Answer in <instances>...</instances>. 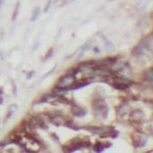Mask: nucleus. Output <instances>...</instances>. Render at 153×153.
I'll return each mask as SVG.
<instances>
[{
    "mask_svg": "<svg viewBox=\"0 0 153 153\" xmlns=\"http://www.w3.org/2000/svg\"><path fill=\"white\" fill-rule=\"evenodd\" d=\"M51 0H49V1L47 2V4H46V6H45V7H44V13H47L49 11V9L51 7Z\"/></svg>",
    "mask_w": 153,
    "mask_h": 153,
    "instance_id": "20",
    "label": "nucleus"
},
{
    "mask_svg": "<svg viewBox=\"0 0 153 153\" xmlns=\"http://www.w3.org/2000/svg\"><path fill=\"white\" fill-rule=\"evenodd\" d=\"M63 125H64V126H66L67 128H71V129H74V130H76V131L77 130H80L81 128H82V127H79V126H76V125H74L73 121L65 122V123H63Z\"/></svg>",
    "mask_w": 153,
    "mask_h": 153,
    "instance_id": "10",
    "label": "nucleus"
},
{
    "mask_svg": "<svg viewBox=\"0 0 153 153\" xmlns=\"http://www.w3.org/2000/svg\"><path fill=\"white\" fill-rule=\"evenodd\" d=\"M51 137L53 138L55 141H57L58 143H60V138H59V137H58V135L56 133H51Z\"/></svg>",
    "mask_w": 153,
    "mask_h": 153,
    "instance_id": "19",
    "label": "nucleus"
},
{
    "mask_svg": "<svg viewBox=\"0 0 153 153\" xmlns=\"http://www.w3.org/2000/svg\"><path fill=\"white\" fill-rule=\"evenodd\" d=\"M34 74H35V72H34V71H31V72H30V73H27V79L30 80Z\"/></svg>",
    "mask_w": 153,
    "mask_h": 153,
    "instance_id": "22",
    "label": "nucleus"
},
{
    "mask_svg": "<svg viewBox=\"0 0 153 153\" xmlns=\"http://www.w3.org/2000/svg\"><path fill=\"white\" fill-rule=\"evenodd\" d=\"M94 150L97 153H99V152H103L105 150V146L103 143H99V142H97L94 146Z\"/></svg>",
    "mask_w": 153,
    "mask_h": 153,
    "instance_id": "11",
    "label": "nucleus"
},
{
    "mask_svg": "<svg viewBox=\"0 0 153 153\" xmlns=\"http://www.w3.org/2000/svg\"><path fill=\"white\" fill-rule=\"evenodd\" d=\"M19 5L20 3L18 2L17 5H16V7H15V11H14V15H13V20H15L17 16H18V13H19Z\"/></svg>",
    "mask_w": 153,
    "mask_h": 153,
    "instance_id": "17",
    "label": "nucleus"
},
{
    "mask_svg": "<svg viewBox=\"0 0 153 153\" xmlns=\"http://www.w3.org/2000/svg\"><path fill=\"white\" fill-rule=\"evenodd\" d=\"M143 118H144V113L142 110L137 109V110L133 111V112H131V114H130V119L133 122L142 123Z\"/></svg>",
    "mask_w": 153,
    "mask_h": 153,
    "instance_id": "5",
    "label": "nucleus"
},
{
    "mask_svg": "<svg viewBox=\"0 0 153 153\" xmlns=\"http://www.w3.org/2000/svg\"><path fill=\"white\" fill-rule=\"evenodd\" d=\"M56 67H57V65H54V66H53V68H52V69H51V72H50V73H48V74H46L44 75V78H45V77H47L48 75L51 74L53 73V71L55 70V69H56Z\"/></svg>",
    "mask_w": 153,
    "mask_h": 153,
    "instance_id": "23",
    "label": "nucleus"
},
{
    "mask_svg": "<svg viewBox=\"0 0 153 153\" xmlns=\"http://www.w3.org/2000/svg\"><path fill=\"white\" fill-rule=\"evenodd\" d=\"M94 113L96 117L101 118H106L108 114V105L102 98H95L92 102Z\"/></svg>",
    "mask_w": 153,
    "mask_h": 153,
    "instance_id": "1",
    "label": "nucleus"
},
{
    "mask_svg": "<svg viewBox=\"0 0 153 153\" xmlns=\"http://www.w3.org/2000/svg\"><path fill=\"white\" fill-rule=\"evenodd\" d=\"M71 112L74 116L75 117H85L87 113L86 109L82 108L81 106H77V105H74L72 108H71Z\"/></svg>",
    "mask_w": 153,
    "mask_h": 153,
    "instance_id": "6",
    "label": "nucleus"
},
{
    "mask_svg": "<svg viewBox=\"0 0 153 153\" xmlns=\"http://www.w3.org/2000/svg\"><path fill=\"white\" fill-rule=\"evenodd\" d=\"M53 52H54V50H53V48H51V49L48 51V52L46 53V55H45V57H44V61H47V60L51 59V58L52 57V55H53Z\"/></svg>",
    "mask_w": 153,
    "mask_h": 153,
    "instance_id": "15",
    "label": "nucleus"
},
{
    "mask_svg": "<svg viewBox=\"0 0 153 153\" xmlns=\"http://www.w3.org/2000/svg\"><path fill=\"white\" fill-rule=\"evenodd\" d=\"M90 85V82L89 81H82V82H78L76 83H74L72 86H70L71 90H76V89H81L82 87H85L87 85Z\"/></svg>",
    "mask_w": 153,
    "mask_h": 153,
    "instance_id": "9",
    "label": "nucleus"
},
{
    "mask_svg": "<svg viewBox=\"0 0 153 153\" xmlns=\"http://www.w3.org/2000/svg\"><path fill=\"white\" fill-rule=\"evenodd\" d=\"M113 86L117 89V90H126L128 88V85H122V83H119V82H114L113 83Z\"/></svg>",
    "mask_w": 153,
    "mask_h": 153,
    "instance_id": "14",
    "label": "nucleus"
},
{
    "mask_svg": "<svg viewBox=\"0 0 153 153\" xmlns=\"http://www.w3.org/2000/svg\"><path fill=\"white\" fill-rule=\"evenodd\" d=\"M144 75H145V80H147L149 82H152V80H153V72H152V70H148L145 73Z\"/></svg>",
    "mask_w": 153,
    "mask_h": 153,
    "instance_id": "13",
    "label": "nucleus"
},
{
    "mask_svg": "<svg viewBox=\"0 0 153 153\" xmlns=\"http://www.w3.org/2000/svg\"><path fill=\"white\" fill-rule=\"evenodd\" d=\"M104 146H105V149H106V148H107V149H109L111 146H112V143H111V142H106V143H105V145H104Z\"/></svg>",
    "mask_w": 153,
    "mask_h": 153,
    "instance_id": "25",
    "label": "nucleus"
},
{
    "mask_svg": "<svg viewBox=\"0 0 153 153\" xmlns=\"http://www.w3.org/2000/svg\"><path fill=\"white\" fill-rule=\"evenodd\" d=\"M76 1V0H62V5H68V4H71L73 2Z\"/></svg>",
    "mask_w": 153,
    "mask_h": 153,
    "instance_id": "21",
    "label": "nucleus"
},
{
    "mask_svg": "<svg viewBox=\"0 0 153 153\" xmlns=\"http://www.w3.org/2000/svg\"><path fill=\"white\" fill-rule=\"evenodd\" d=\"M75 82H76L75 76L66 74V75L60 78L56 86L59 88H62L64 91H68V90H70V86H72L74 83H75Z\"/></svg>",
    "mask_w": 153,
    "mask_h": 153,
    "instance_id": "2",
    "label": "nucleus"
},
{
    "mask_svg": "<svg viewBox=\"0 0 153 153\" xmlns=\"http://www.w3.org/2000/svg\"><path fill=\"white\" fill-rule=\"evenodd\" d=\"M113 79H114V82H119V83H122V85H128V87L130 86V85H132V82H131L130 80H128V78H126V77L116 76V77H114Z\"/></svg>",
    "mask_w": 153,
    "mask_h": 153,
    "instance_id": "8",
    "label": "nucleus"
},
{
    "mask_svg": "<svg viewBox=\"0 0 153 153\" xmlns=\"http://www.w3.org/2000/svg\"><path fill=\"white\" fill-rule=\"evenodd\" d=\"M78 73H79V71H78V69H77V68H71L70 70H68L67 74H70V75L75 76Z\"/></svg>",
    "mask_w": 153,
    "mask_h": 153,
    "instance_id": "16",
    "label": "nucleus"
},
{
    "mask_svg": "<svg viewBox=\"0 0 153 153\" xmlns=\"http://www.w3.org/2000/svg\"><path fill=\"white\" fill-rule=\"evenodd\" d=\"M39 13H40V8L39 7H35L33 12H32V15H31V18H30V20L31 21H35L38 17L39 16Z\"/></svg>",
    "mask_w": 153,
    "mask_h": 153,
    "instance_id": "12",
    "label": "nucleus"
},
{
    "mask_svg": "<svg viewBox=\"0 0 153 153\" xmlns=\"http://www.w3.org/2000/svg\"><path fill=\"white\" fill-rule=\"evenodd\" d=\"M148 49H149V43H148V41H141V42H140V44L137 45V46L134 48L132 53H133L134 55H136V56H138V55H142V54H144L145 50H148Z\"/></svg>",
    "mask_w": 153,
    "mask_h": 153,
    "instance_id": "4",
    "label": "nucleus"
},
{
    "mask_svg": "<svg viewBox=\"0 0 153 153\" xmlns=\"http://www.w3.org/2000/svg\"><path fill=\"white\" fill-rule=\"evenodd\" d=\"M3 103V97H2V90H0V105Z\"/></svg>",
    "mask_w": 153,
    "mask_h": 153,
    "instance_id": "27",
    "label": "nucleus"
},
{
    "mask_svg": "<svg viewBox=\"0 0 153 153\" xmlns=\"http://www.w3.org/2000/svg\"><path fill=\"white\" fill-rule=\"evenodd\" d=\"M102 38L104 39V40H105V44L107 47H109V48H112V47H113V44L111 43L110 41H109V40H108V39H106V38L104 36V35H102Z\"/></svg>",
    "mask_w": 153,
    "mask_h": 153,
    "instance_id": "18",
    "label": "nucleus"
},
{
    "mask_svg": "<svg viewBox=\"0 0 153 153\" xmlns=\"http://www.w3.org/2000/svg\"><path fill=\"white\" fill-rule=\"evenodd\" d=\"M107 1H108V2H110V1H113V0H107Z\"/></svg>",
    "mask_w": 153,
    "mask_h": 153,
    "instance_id": "29",
    "label": "nucleus"
},
{
    "mask_svg": "<svg viewBox=\"0 0 153 153\" xmlns=\"http://www.w3.org/2000/svg\"><path fill=\"white\" fill-rule=\"evenodd\" d=\"M12 86H13V93L14 94H17V88H16V85H15V83H14V82H12Z\"/></svg>",
    "mask_w": 153,
    "mask_h": 153,
    "instance_id": "24",
    "label": "nucleus"
},
{
    "mask_svg": "<svg viewBox=\"0 0 153 153\" xmlns=\"http://www.w3.org/2000/svg\"><path fill=\"white\" fill-rule=\"evenodd\" d=\"M1 4H2V0H0V6H1Z\"/></svg>",
    "mask_w": 153,
    "mask_h": 153,
    "instance_id": "28",
    "label": "nucleus"
},
{
    "mask_svg": "<svg viewBox=\"0 0 153 153\" xmlns=\"http://www.w3.org/2000/svg\"><path fill=\"white\" fill-rule=\"evenodd\" d=\"M148 140V137H146L145 134H143L142 132L137 131L136 132L133 136H132V141H133V145L136 148H141L144 147L146 142Z\"/></svg>",
    "mask_w": 153,
    "mask_h": 153,
    "instance_id": "3",
    "label": "nucleus"
},
{
    "mask_svg": "<svg viewBox=\"0 0 153 153\" xmlns=\"http://www.w3.org/2000/svg\"><path fill=\"white\" fill-rule=\"evenodd\" d=\"M118 131L115 130V129H108L107 131L102 133L100 135V137L102 138H105V137H111V138H117L118 137Z\"/></svg>",
    "mask_w": 153,
    "mask_h": 153,
    "instance_id": "7",
    "label": "nucleus"
},
{
    "mask_svg": "<svg viewBox=\"0 0 153 153\" xmlns=\"http://www.w3.org/2000/svg\"><path fill=\"white\" fill-rule=\"evenodd\" d=\"M93 51H94V52H95V53H100V49H98L97 47H94V48L93 49Z\"/></svg>",
    "mask_w": 153,
    "mask_h": 153,
    "instance_id": "26",
    "label": "nucleus"
}]
</instances>
